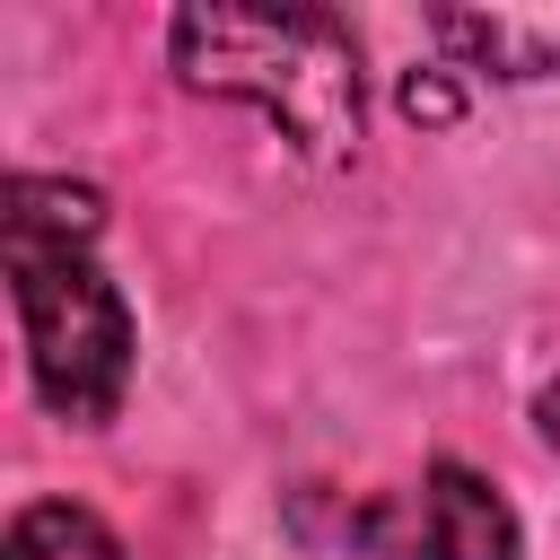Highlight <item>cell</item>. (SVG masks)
<instances>
[{
    "label": "cell",
    "mask_w": 560,
    "mask_h": 560,
    "mask_svg": "<svg viewBox=\"0 0 560 560\" xmlns=\"http://www.w3.org/2000/svg\"><path fill=\"white\" fill-rule=\"evenodd\" d=\"M96 228H105V201L88 184H70V175H18L9 184L0 254H9L18 332H26L35 394L70 429L114 420V402L131 385V306L96 271Z\"/></svg>",
    "instance_id": "cell-1"
},
{
    "label": "cell",
    "mask_w": 560,
    "mask_h": 560,
    "mask_svg": "<svg viewBox=\"0 0 560 560\" xmlns=\"http://www.w3.org/2000/svg\"><path fill=\"white\" fill-rule=\"evenodd\" d=\"M175 70L201 96L254 105L289 131L306 158H341L359 140V44L324 9H184L175 18Z\"/></svg>",
    "instance_id": "cell-2"
},
{
    "label": "cell",
    "mask_w": 560,
    "mask_h": 560,
    "mask_svg": "<svg viewBox=\"0 0 560 560\" xmlns=\"http://www.w3.org/2000/svg\"><path fill=\"white\" fill-rule=\"evenodd\" d=\"M359 542L376 560H516V508L481 472L429 464L411 490H394L359 516Z\"/></svg>",
    "instance_id": "cell-3"
},
{
    "label": "cell",
    "mask_w": 560,
    "mask_h": 560,
    "mask_svg": "<svg viewBox=\"0 0 560 560\" xmlns=\"http://www.w3.org/2000/svg\"><path fill=\"white\" fill-rule=\"evenodd\" d=\"M438 44L490 79H560V9H438Z\"/></svg>",
    "instance_id": "cell-4"
},
{
    "label": "cell",
    "mask_w": 560,
    "mask_h": 560,
    "mask_svg": "<svg viewBox=\"0 0 560 560\" xmlns=\"http://www.w3.org/2000/svg\"><path fill=\"white\" fill-rule=\"evenodd\" d=\"M9 560H122V542H114V525H105L96 508H79V499H35V508H18V525H9Z\"/></svg>",
    "instance_id": "cell-5"
},
{
    "label": "cell",
    "mask_w": 560,
    "mask_h": 560,
    "mask_svg": "<svg viewBox=\"0 0 560 560\" xmlns=\"http://www.w3.org/2000/svg\"><path fill=\"white\" fill-rule=\"evenodd\" d=\"M534 420H542V446L560 455V385H542V402H534Z\"/></svg>",
    "instance_id": "cell-6"
}]
</instances>
